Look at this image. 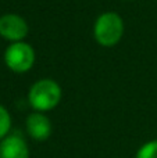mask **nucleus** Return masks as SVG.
I'll return each instance as SVG.
<instances>
[{
	"label": "nucleus",
	"mask_w": 157,
	"mask_h": 158,
	"mask_svg": "<svg viewBox=\"0 0 157 158\" xmlns=\"http://www.w3.org/2000/svg\"><path fill=\"white\" fill-rule=\"evenodd\" d=\"M25 128L29 135L36 142H45L52 136L53 126L50 119L45 115V112L35 111L32 114L28 115L27 121H25Z\"/></svg>",
	"instance_id": "39448f33"
},
{
	"label": "nucleus",
	"mask_w": 157,
	"mask_h": 158,
	"mask_svg": "<svg viewBox=\"0 0 157 158\" xmlns=\"http://www.w3.org/2000/svg\"><path fill=\"white\" fill-rule=\"evenodd\" d=\"M93 36L97 44L103 47H114L124 36V21L114 11H106L96 18L93 25Z\"/></svg>",
	"instance_id": "f03ea898"
},
{
	"label": "nucleus",
	"mask_w": 157,
	"mask_h": 158,
	"mask_svg": "<svg viewBox=\"0 0 157 158\" xmlns=\"http://www.w3.org/2000/svg\"><path fill=\"white\" fill-rule=\"evenodd\" d=\"M135 158H157V140H150L139 147Z\"/></svg>",
	"instance_id": "6e6552de"
},
{
	"label": "nucleus",
	"mask_w": 157,
	"mask_h": 158,
	"mask_svg": "<svg viewBox=\"0 0 157 158\" xmlns=\"http://www.w3.org/2000/svg\"><path fill=\"white\" fill-rule=\"evenodd\" d=\"M29 32L27 21L17 14H4L0 17V36L6 40L22 42Z\"/></svg>",
	"instance_id": "20e7f679"
},
{
	"label": "nucleus",
	"mask_w": 157,
	"mask_h": 158,
	"mask_svg": "<svg viewBox=\"0 0 157 158\" xmlns=\"http://www.w3.org/2000/svg\"><path fill=\"white\" fill-rule=\"evenodd\" d=\"M128 2H132V0H128Z\"/></svg>",
	"instance_id": "1a4fd4ad"
},
{
	"label": "nucleus",
	"mask_w": 157,
	"mask_h": 158,
	"mask_svg": "<svg viewBox=\"0 0 157 158\" xmlns=\"http://www.w3.org/2000/svg\"><path fill=\"white\" fill-rule=\"evenodd\" d=\"M61 96H63V92H61L60 85L53 79L45 78L36 81L31 86L28 92V101L35 111L47 112L58 106Z\"/></svg>",
	"instance_id": "f257e3e1"
},
{
	"label": "nucleus",
	"mask_w": 157,
	"mask_h": 158,
	"mask_svg": "<svg viewBox=\"0 0 157 158\" xmlns=\"http://www.w3.org/2000/svg\"><path fill=\"white\" fill-rule=\"evenodd\" d=\"M0 158H29V147L19 135H7L0 142Z\"/></svg>",
	"instance_id": "423d86ee"
},
{
	"label": "nucleus",
	"mask_w": 157,
	"mask_h": 158,
	"mask_svg": "<svg viewBox=\"0 0 157 158\" xmlns=\"http://www.w3.org/2000/svg\"><path fill=\"white\" fill-rule=\"evenodd\" d=\"M4 63L7 68L15 74L28 72L35 64V50L24 40L10 43L4 52Z\"/></svg>",
	"instance_id": "7ed1b4c3"
},
{
	"label": "nucleus",
	"mask_w": 157,
	"mask_h": 158,
	"mask_svg": "<svg viewBox=\"0 0 157 158\" xmlns=\"http://www.w3.org/2000/svg\"><path fill=\"white\" fill-rule=\"evenodd\" d=\"M11 129V115L6 107L0 104V140H3L8 135Z\"/></svg>",
	"instance_id": "0eeeda50"
}]
</instances>
